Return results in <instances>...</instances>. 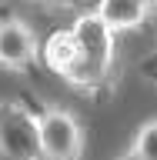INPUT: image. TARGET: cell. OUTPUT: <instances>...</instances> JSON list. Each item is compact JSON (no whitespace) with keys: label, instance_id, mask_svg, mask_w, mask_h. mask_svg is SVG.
I'll return each mask as SVG.
<instances>
[{"label":"cell","instance_id":"obj_1","mask_svg":"<svg viewBox=\"0 0 157 160\" xmlns=\"http://www.w3.org/2000/svg\"><path fill=\"white\" fill-rule=\"evenodd\" d=\"M70 33H74L77 50H80V63L70 83L74 87H100L114 67V30L94 10V13H80L74 20Z\"/></svg>","mask_w":157,"mask_h":160},{"label":"cell","instance_id":"obj_2","mask_svg":"<svg viewBox=\"0 0 157 160\" xmlns=\"http://www.w3.org/2000/svg\"><path fill=\"white\" fill-rule=\"evenodd\" d=\"M40 127V157L44 160H77L84 150V130L70 110H60L54 103L37 113Z\"/></svg>","mask_w":157,"mask_h":160},{"label":"cell","instance_id":"obj_3","mask_svg":"<svg viewBox=\"0 0 157 160\" xmlns=\"http://www.w3.org/2000/svg\"><path fill=\"white\" fill-rule=\"evenodd\" d=\"M40 127L37 117L20 103L0 107V160H37Z\"/></svg>","mask_w":157,"mask_h":160},{"label":"cell","instance_id":"obj_4","mask_svg":"<svg viewBox=\"0 0 157 160\" xmlns=\"http://www.w3.org/2000/svg\"><path fill=\"white\" fill-rule=\"evenodd\" d=\"M40 57V47H37V37L34 30L17 17H7L0 20V67L7 70H30Z\"/></svg>","mask_w":157,"mask_h":160},{"label":"cell","instance_id":"obj_5","mask_svg":"<svg viewBox=\"0 0 157 160\" xmlns=\"http://www.w3.org/2000/svg\"><path fill=\"white\" fill-rule=\"evenodd\" d=\"M44 63H47L54 73H60V77L74 80V73H77V63H80V50H77V40H74V33L70 30H57V33H50L47 47H44Z\"/></svg>","mask_w":157,"mask_h":160},{"label":"cell","instance_id":"obj_6","mask_svg":"<svg viewBox=\"0 0 157 160\" xmlns=\"http://www.w3.org/2000/svg\"><path fill=\"white\" fill-rule=\"evenodd\" d=\"M150 0H97V13L114 33L117 30H134L147 20Z\"/></svg>","mask_w":157,"mask_h":160},{"label":"cell","instance_id":"obj_7","mask_svg":"<svg viewBox=\"0 0 157 160\" xmlns=\"http://www.w3.org/2000/svg\"><path fill=\"white\" fill-rule=\"evenodd\" d=\"M120 160H157V120H147L134 133V143Z\"/></svg>","mask_w":157,"mask_h":160},{"label":"cell","instance_id":"obj_8","mask_svg":"<svg viewBox=\"0 0 157 160\" xmlns=\"http://www.w3.org/2000/svg\"><path fill=\"white\" fill-rule=\"evenodd\" d=\"M44 3H60L64 7V3H74V0H44Z\"/></svg>","mask_w":157,"mask_h":160}]
</instances>
